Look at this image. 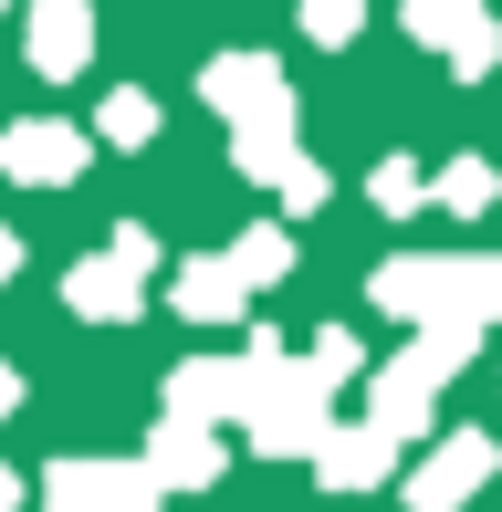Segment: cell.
I'll return each instance as SVG.
<instances>
[{
	"instance_id": "obj_21",
	"label": "cell",
	"mask_w": 502,
	"mask_h": 512,
	"mask_svg": "<svg viewBox=\"0 0 502 512\" xmlns=\"http://www.w3.org/2000/svg\"><path fill=\"white\" fill-rule=\"evenodd\" d=\"M272 199H283L293 220H304V209H325V168H314V157L293 147V157H283V178H272Z\"/></svg>"
},
{
	"instance_id": "obj_18",
	"label": "cell",
	"mask_w": 502,
	"mask_h": 512,
	"mask_svg": "<svg viewBox=\"0 0 502 512\" xmlns=\"http://www.w3.org/2000/svg\"><path fill=\"white\" fill-rule=\"evenodd\" d=\"M293 21H304V42H325V53H346V42L367 32V0H293Z\"/></svg>"
},
{
	"instance_id": "obj_14",
	"label": "cell",
	"mask_w": 502,
	"mask_h": 512,
	"mask_svg": "<svg viewBox=\"0 0 502 512\" xmlns=\"http://www.w3.org/2000/svg\"><path fill=\"white\" fill-rule=\"evenodd\" d=\"M168 304L189 314V324H231V314H251V283L231 272V251H199V262L168 272Z\"/></svg>"
},
{
	"instance_id": "obj_16",
	"label": "cell",
	"mask_w": 502,
	"mask_h": 512,
	"mask_svg": "<svg viewBox=\"0 0 502 512\" xmlns=\"http://www.w3.org/2000/svg\"><path fill=\"white\" fill-rule=\"evenodd\" d=\"M231 272H241L251 293H262V283H283V272H293V230H283V220H251L241 241H231Z\"/></svg>"
},
{
	"instance_id": "obj_19",
	"label": "cell",
	"mask_w": 502,
	"mask_h": 512,
	"mask_svg": "<svg viewBox=\"0 0 502 512\" xmlns=\"http://www.w3.org/2000/svg\"><path fill=\"white\" fill-rule=\"evenodd\" d=\"M367 199L387 209V220H408V209H429V178H419V157H377V178H367Z\"/></svg>"
},
{
	"instance_id": "obj_11",
	"label": "cell",
	"mask_w": 502,
	"mask_h": 512,
	"mask_svg": "<svg viewBox=\"0 0 502 512\" xmlns=\"http://www.w3.org/2000/svg\"><path fill=\"white\" fill-rule=\"evenodd\" d=\"M147 471H157V492H210V481L231 471V450H220V429H210V418H157Z\"/></svg>"
},
{
	"instance_id": "obj_8",
	"label": "cell",
	"mask_w": 502,
	"mask_h": 512,
	"mask_svg": "<svg viewBox=\"0 0 502 512\" xmlns=\"http://www.w3.org/2000/svg\"><path fill=\"white\" fill-rule=\"evenodd\" d=\"M492 471H502L492 439H482V429H450L440 450H419V471H408V512H461Z\"/></svg>"
},
{
	"instance_id": "obj_1",
	"label": "cell",
	"mask_w": 502,
	"mask_h": 512,
	"mask_svg": "<svg viewBox=\"0 0 502 512\" xmlns=\"http://www.w3.org/2000/svg\"><path fill=\"white\" fill-rule=\"evenodd\" d=\"M367 293L398 324H440V314L502 324V262H482V251H398V262L367 272Z\"/></svg>"
},
{
	"instance_id": "obj_9",
	"label": "cell",
	"mask_w": 502,
	"mask_h": 512,
	"mask_svg": "<svg viewBox=\"0 0 502 512\" xmlns=\"http://www.w3.org/2000/svg\"><path fill=\"white\" fill-rule=\"evenodd\" d=\"M0 178H21V189L84 178V126L74 115H21V126H0Z\"/></svg>"
},
{
	"instance_id": "obj_15",
	"label": "cell",
	"mask_w": 502,
	"mask_h": 512,
	"mask_svg": "<svg viewBox=\"0 0 502 512\" xmlns=\"http://www.w3.org/2000/svg\"><path fill=\"white\" fill-rule=\"evenodd\" d=\"M429 209H450V220H482V209H502V168H492V157H450V168L429 178Z\"/></svg>"
},
{
	"instance_id": "obj_22",
	"label": "cell",
	"mask_w": 502,
	"mask_h": 512,
	"mask_svg": "<svg viewBox=\"0 0 502 512\" xmlns=\"http://www.w3.org/2000/svg\"><path fill=\"white\" fill-rule=\"evenodd\" d=\"M11 272H21V230H0V283H11Z\"/></svg>"
},
{
	"instance_id": "obj_17",
	"label": "cell",
	"mask_w": 502,
	"mask_h": 512,
	"mask_svg": "<svg viewBox=\"0 0 502 512\" xmlns=\"http://www.w3.org/2000/svg\"><path fill=\"white\" fill-rule=\"evenodd\" d=\"M95 136H105V147H147V136H157V105L136 95V84H116V95L95 105Z\"/></svg>"
},
{
	"instance_id": "obj_13",
	"label": "cell",
	"mask_w": 502,
	"mask_h": 512,
	"mask_svg": "<svg viewBox=\"0 0 502 512\" xmlns=\"http://www.w3.org/2000/svg\"><path fill=\"white\" fill-rule=\"evenodd\" d=\"M314 471H325V492H377V481L398 471V439H387L377 418L367 429H325L314 439Z\"/></svg>"
},
{
	"instance_id": "obj_10",
	"label": "cell",
	"mask_w": 502,
	"mask_h": 512,
	"mask_svg": "<svg viewBox=\"0 0 502 512\" xmlns=\"http://www.w3.org/2000/svg\"><path fill=\"white\" fill-rule=\"evenodd\" d=\"M63 304H74L84 324H136V314H147V262H126V251L105 241L95 262L63 272Z\"/></svg>"
},
{
	"instance_id": "obj_2",
	"label": "cell",
	"mask_w": 502,
	"mask_h": 512,
	"mask_svg": "<svg viewBox=\"0 0 502 512\" xmlns=\"http://www.w3.org/2000/svg\"><path fill=\"white\" fill-rule=\"evenodd\" d=\"M325 398H335V387L314 377V366H283V356H272V366H262V387L241 398V429H251V450H262V460H293V450H314V439H325Z\"/></svg>"
},
{
	"instance_id": "obj_20",
	"label": "cell",
	"mask_w": 502,
	"mask_h": 512,
	"mask_svg": "<svg viewBox=\"0 0 502 512\" xmlns=\"http://www.w3.org/2000/svg\"><path fill=\"white\" fill-rule=\"evenodd\" d=\"M304 366H314V377H325V387H346V377H367V345H356L346 324H325V335H314V356H304Z\"/></svg>"
},
{
	"instance_id": "obj_7",
	"label": "cell",
	"mask_w": 502,
	"mask_h": 512,
	"mask_svg": "<svg viewBox=\"0 0 502 512\" xmlns=\"http://www.w3.org/2000/svg\"><path fill=\"white\" fill-rule=\"evenodd\" d=\"M408 42H429L461 84H482L492 63H502V32H492L482 0H408Z\"/></svg>"
},
{
	"instance_id": "obj_6",
	"label": "cell",
	"mask_w": 502,
	"mask_h": 512,
	"mask_svg": "<svg viewBox=\"0 0 502 512\" xmlns=\"http://www.w3.org/2000/svg\"><path fill=\"white\" fill-rule=\"evenodd\" d=\"M440 387H450V366L429 356L419 335H408V356L367 366V418H377V429H387V439H398V450H408V439L429 429V408H440Z\"/></svg>"
},
{
	"instance_id": "obj_12",
	"label": "cell",
	"mask_w": 502,
	"mask_h": 512,
	"mask_svg": "<svg viewBox=\"0 0 502 512\" xmlns=\"http://www.w3.org/2000/svg\"><path fill=\"white\" fill-rule=\"evenodd\" d=\"M84 53H95V11H84V0H32V74L74 84Z\"/></svg>"
},
{
	"instance_id": "obj_24",
	"label": "cell",
	"mask_w": 502,
	"mask_h": 512,
	"mask_svg": "<svg viewBox=\"0 0 502 512\" xmlns=\"http://www.w3.org/2000/svg\"><path fill=\"white\" fill-rule=\"evenodd\" d=\"M21 408V377H11V366H0V418H11Z\"/></svg>"
},
{
	"instance_id": "obj_23",
	"label": "cell",
	"mask_w": 502,
	"mask_h": 512,
	"mask_svg": "<svg viewBox=\"0 0 502 512\" xmlns=\"http://www.w3.org/2000/svg\"><path fill=\"white\" fill-rule=\"evenodd\" d=\"M0 512H21V471H11V460H0Z\"/></svg>"
},
{
	"instance_id": "obj_4",
	"label": "cell",
	"mask_w": 502,
	"mask_h": 512,
	"mask_svg": "<svg viewBox=\"0 0 502 512\" xmlns=\"http://www.w3.org/2000/svg\"><path fill=\"white\" fill-rule=\"evenodd\" d=\"M283 356V335H262L251 324V356H189V366H168V418H241V398L262 387V366Z\"/></svg>"
},
{
	"instance_id": "obj_3",
	"label": "cell",
	"mask_w": 502,
	"mask_h": 512,
	"mask_svg": "<svg viewBox=\"0 0 502 512\" xmlns=\"http://www.w3.org/2000/svg\"><path fill=\"white\" fill-rule=\"evenodd\" d=\"M199 95H210V115H231V136H293V74L272 53H210Z\"/></svg>"
},
{
	"instance_id": "obj_5",
	"label": "cell",
	"mask_w": 502,
	"mask_h": 512,
	"mask_svg": "<svg viewBox=\"0 0 502 512\" xmlns=\"http://www.w3.org/2000/svg\"><path fill=\"white\" fill-rule=\"evenodd\" d=\"M42 512H157V471L147 460H53L42 471Z\"/></svg>"
}]
</instances>
